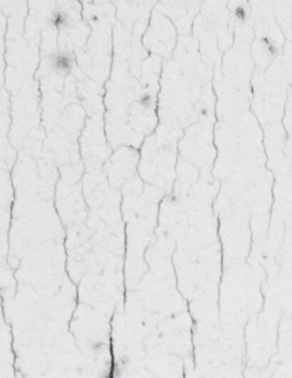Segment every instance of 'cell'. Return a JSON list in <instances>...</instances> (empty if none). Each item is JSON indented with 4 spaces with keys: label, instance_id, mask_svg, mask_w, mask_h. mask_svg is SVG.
<instances>
[{
    "label": "cell",
    "instance_id": "7a4b0ae2",
    "mask_svg": "<svg viewBox=\"0 0 292 378\" xmlns=\"http://www.w3.org/2000/svg\"><path fill=\"white\" fill-rule=\"evenodd\" d=\"M51 22L56 28H64L67 26V24H68V17H67L65 12L56 11L52 16Z\"/></svg>",
    "mask_w": 292,
    "mask_h": 378
},
{
    "label": "cell",
    "instance_id": "6da1fadb",
    "mask_svg": "<svg viewBox=\"0 0 292 378\" xmlns=\"http://www.w3.org/2000/svg\"><path fill=\"white\" fill-rule=\"evenodd\" d=\"M52 66L58 72L67 73L72 70L73 58L67 53H58L52 59Z\"/></svg>",
    "mask_w": 292,
    "mask_h": 378
},
{
    "label": "cell",
    "instance_id": "3957f363",
    "mask_svg": "<svg viewBox=\"0 0 292 378\" xmlns=\"http://www.w3.org/2000/svg\"><path fill=\"white\" fill-rule=\"evenodd\" d=\"M244 15H245V12H244L243 8V7H238L237 9H236V16H237V18L243 19V18H244Z\"/></svg>",
    "mask_w": 292,
    "mask_h": 378
}]
</instances>
